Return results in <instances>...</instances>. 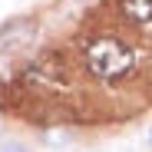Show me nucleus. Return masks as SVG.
<instances>
[{"instance_id":"obj_1","label":"nucleus","mask_w":152,"mask_h":152,"mask_svg":"<svg viewBox=\"0 0 152 152\" xmlns=\"http://www.w3.org/2000/svg\"><path fill=\"white\" fill-rule=\"evenodd\" d=\"M136 63V53L116 37H99L86 46V66L99 80H119Z\"/></svg>"},{"instance_id":"obj_2","label":"nucleus","mask_w":152,"mask_h":152,"mask_svg":"<svg viewBox=\"0 0 152 152\" xmlns=\"http://www.w3.org/2000/svg\"><path fill=\"white\" fill-rule=\"evenodd\" d=\"M30 37H33V23L17 20V23H10V27L0 33V50H4V53H13L23 43H30Z\"/></svg>"},{"instance_id":"obj_3","label":"nucleus","mask_w":152,"mask_h":152,"mask_svg":"<svg viewBox=\"0 0 152 152\" xmlns=\"http://www.w3.org/2000/svg\"><path fill=\"white\" fill-rule=\"evenodd\" d=\"M122 13L136 23H149L152 20V0H122Z\"/></svg>"},{"instance_id":"obj_4","label":"nucleus","mask_w":152,"mask_h":152,"mask_svg":"<svg viewBox=\"0 0 152 152\" xmlns=\"http://www.w3.org/2000/svg\"><path fill=\"white\" fill-rule=\"evenodd\" d=\"M0 152H27V149H23V145H4Z\"/></svg>"}]
</instances>
